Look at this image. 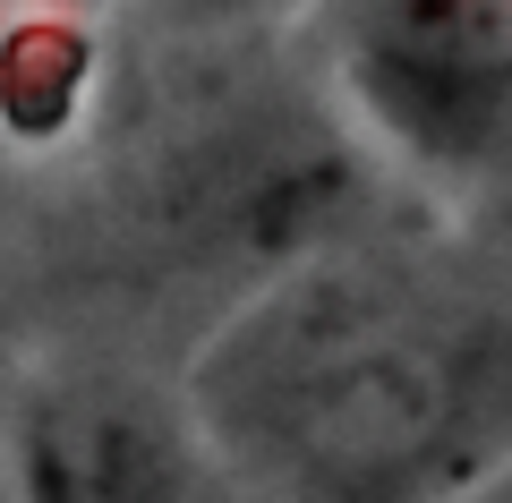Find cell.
Segmentation results:
<instances>
[{"label": "cell", "mask_w": 512, "mask_h": 503, "mask_svg": "<svg viewBox=\"0 0 512 503\" xmlns=\"http://www.w3.org/2000/svg\"><path fill=\"white\" fill-rule=\"evenodd\" d=\"M248 503H436L512 452V316L410 248L282 265L188 367Z\"/></svg>", "instance_id": "1"}, {"label": "cell", "mask_w": 512, "mask_h": 503, "mask_svg": "<svg viewBox=\"0 0 512 503\" xmlns=\"http://www.w3.org/2000/svg\"><path fill=\"white\" fill-rule=\"evenodd\" d=\"M111 77V0H0V188L86 137Z\"/></svg>", "instance_id": "4"}, {"label": "cell", "mask_w": 512, "mask_h": 503, "mask_svg": "<svg viewBox=\"0 0 512 503\" xmlns=\"http://www.w3.org/2000/svg\"><path fill=\"white\" fill-rule=\"evenodd\" d=\"M180 26H205V35H239V26H299L308 0H163Z\"/></svg>", "instance_id": "5"}, {"label": "cell", "mask_w": 512, "mask_h": 503, "mask_svg": "<svg viewBox=\"0 0 512 503\" xmlns=\"http://www.w3.org/2000/svg\"><path fill=\"white\" fill-rule=\"evenodd\" d=\"M342 120L444 205L512 197V0H308Z\"/></svg>", "instance_id": "2"}, {"label": "cell", "mask_w": 512, "mask_h": 503, "mask_svg": "<svg viewBox=\"0 0 512 503\" xmlns=\"http://www.w3.org/2000/svg\"><path fill=\"white\" fill-rule=\"evenodd\" d=\"M0 503H248L188 384L52 359L0 393Z\"/></svg>", "instance_id": "3"}, {"label": "cell", "mask_w": 512, "mask_h": 503, "mask_svg": "<svg viewBox=\"0 0 512 503\" xmlns=\"http://www.w3.org/2000/svg\"><path fill=\"white\" fill-rule=\"evenodd\" d=\"M436 503H512V452H495L487 469H470L461 486H444Z\"/></svg>", "instance_id": "6"}]
</instances>
